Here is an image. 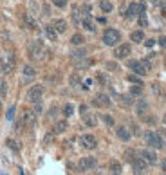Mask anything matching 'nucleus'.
Masks as SVG:
<instances>
[{
  "label": "nucleus",
  "instance_id": "nucleus-10",
  "mask_svg": "<svg viewBox=\"0 0 166 175\" xmlns=\"http://www.w3.org/2000/svg\"><path fill=\"white\" fill-rule=\"evenodd\" d=\"M96 164H98V161H96V157H83L81 161H80V170L83 172H87V170H92V168H96Z\"/></svg>",
  "mask_w": 166,
  "mask_h": 175
},
{
  "label": "nucleus",
  "instance_id": "nucleus-40",
  "mask_svg": "<svg viewBox=\"0 0 166 175\" xmlns=\"http://www.w3.org/2000/svg\"><path fill=\"white\" fill-rule=\"evenodd\" d=\"M125 157H126V161H130V162H132V161H134V152H132V150L125 152Z\"/></svg>",
  "mask_w": 166,
  "mask_h": 175
},
{
  "label": "nucleus",
  "instance_id": "nucleus-21",
  "mask_svg": "<svg viewBox=\"0 0 166 175\" xmlns=\"http://www.w3.org/2000/svg\"><path fill=\"white\" fill-rule=\"evenodd\" d=\"M43 33H45V36L51 40V42H56V38H58V33H56V29H54L52 25H45Z\"/></svg>",
  "mask_w": 166,
  "mask_h": 175
},
{
  "label": "nucleus",
  "instance_id": "nucleus-30",
  "mask_svg": "<svg viewBox=\"0 0 166 175\" xmlns=\"http://www.w3.org/2000/svg\"><path fill=\"white\" fill-rule=\"evenodd\" d=\"M69 83H70V87H78V85L81 83V79H80L78 74H72V76L69 78Z\"/></svg>",
  "mask_w": 166,
  "mask_h": 175
},
{
  "label": "nucleus",
  "instance_id": "nucleus-20",
  "mask_svg": "<svg viewBox=\"0 0 166 175\" xmlns=\"http://www.w3.org/2000/svg\"><path fill=\"white\" fill-rule=\"evenodd\" d=\"M81 25H83V29H87L88 33H96V25H94V22L90 20V16H88V15L81 20Z\"/></svg>",
  "mask_w": 166,
  "mask_h": 175
},
{
  "label": "nucleus",
  "instance_id": "nucleus-17",
  "mask_svg": "<svg viewBox=\"0 0 166 175\" xmlns=\"http://www.w3.org/2000/svg\"><path fill=\"white\" fill-rule=\"evenodd\" d=\"M150 108V105H148V101L146 99H139L137 101V105H135V112H137V116H141V117H145L146 114V110Z\"/></svg>",
  "mask_w": 166,
  "mask_h": 175
},
{
  "label": "nucleus",
  "instance_id": "nucleus-31",
  "mask_svg": "<svg viewBox=\"0 0 166 175\" xmlns=\"http://www.w3.org/2000/svg\"><path fill=\"white\" fill-rule=\"evenodd\" d=\"M141 94H143L141 85H135V87H132V89H130V96H141Z\"/></svg>",
  "mask_w": 166,
  "mask_h": 175
},
{
  "label": "nucleus",
  "instance_id": "nucleus-6",
  "mask_svg": "<svg viewBox=\"0 0 166 175\" xmlns=\"http://www.w3.org/2000/svg\"><path fill=\"white\" fill-rule=\"evenodd\" d=\"M130 53H132V47H130V43H121V45H116V51H114V56L117 60H125L130 56Z\"/></svg>",
  "mask_w": 166,
  "mask_h": 175
},
{
  "label": "nucleus",
  "instance_id": "nucleus-8",
  "mask_svg": "<svg viewBox=\"0 0 166 175\" xmlns=\"http://www.w3.org/2000/svg\"><path fill=\"white\" fill-rule=\"evenodd\" d=\"M139 13H145V4L132 2V4L128 5V9H126L125 16H126V18H134V16H135V15H139Z\"/></svg>",
  "mask_w": 166,
  "mask_h": 175
},
{
  "label": "nucleus",
  "instance_id": "nucleus-24",
  "mask_svg": "<svg viewBox=\"0 0 166 175\" xmlns=\"http://www.w3.org/2000/svg\"><path fill=\"white\" fill-rule=\"evenodd\" d=\"M65 130H67V121H58V123L54 125V130H52V132H54V134H63Z\"/></svg>",
  "mask_w": 166,
  "mask_h": 175
},
{
  "label": "nucleus",
  "instance_id": "nucleus-7",
  "mask_svg": "<svg viewBox=\"0 0 166 175\" xmlns=\"http://www.w3.org/2000/svg\"><path fill=\"white\" fill-rule=\"evenodd\" d=\"M80 143H81L83 148H87V150H94L98 146V139L92 136V134H83L80 137Z\"/></svg>",
  "mask_w": 166,
  "mask_h": 175
},
{
  "label": "nucleus",
  "instance_id": "nucleus-5",
  "mask_svg": "<svg viewBox=\"0 0 166 175\" xmlns=\"http://www.w3.org/2000/svg\"><path fill=\"white\" fill-rule=\"evenodd\" d=\"M43 92H45L43 85H33L29 89V92H27V101L29 103H38L42 99V96H43Z\"/></svg>",
  "mask_w": 166,
  "mask_h": 175
},
{
  "label": "nucleus",
  "instance_id": "nucleus-35",
  "mask_svg": "<svg viewBox=\"0 0 166 175\" xmlns=\"http://www.w3.org/2000/svg\"><path fill=\"white\" fill-rule=\"evenodd\" d=\"M139 25H141V27H146V25H148V20H146L145 13H139Z\"/></svg>",
  "mask_w": 166,
  "mask_h": 175
},
{
  "label": "nucleus",
  "instance_id": "nucleus-11",
  "mask_svg": "<svg viewBox=\"0 0 166 175\" xmlns=\"http://www.w3.org/2000/svg\"><path fill=\"white\" fill-rule=\"evenodd\" d=\"M22 121H23V125H25L27 128H33V126L36 125V114H34V112H31V110H27V112H23Z\"/></svg>",
  "mask_w": 166,
  "mask_h": 175
},
{
  "label": "nucleus",
  "instance_id": "nucleus-15",
  "mask_svg": "<svg viewBox=\"0 0 166 175\" xmlns=\"http://www.w3.org/2000/svg\"><path fill=\"white\" fill-rule=\"evenodd\" d=\"M141 157L145 159L146 162H150V164H155V162H157V154H155L153 150H150V148L143 150V152H141Z\"/></svg>",
  "mask_w": 166,
  "mask_h": 175
},
{
  "label": "nucleus",
  "instance_id": "nucleus-47",
  "mask_svg": "<svg viewBox=\"0 0 166 175\" xmlns=\"http://www.w3.org/2000/svg\"><path fill=\"white\" fill-rule=\"evenodd\" d=\"M164 123H166V116H164Z\"/></svg>",
  "mask_w": 166,
  "mask_h": 175
},
{
  "label": "nucleus",
  "instance_id": "nucleus-25",
  "mask_svg": "<svg viewBox=\"0 0 166 175\" xmlns=\"http://www.w3.org/2000/svg\"><path fill=\"white\" fill-rule=\"evenodd\" d=\"M99 7H101V11H103V13H110V11L114 9L112 2H108V0H101V2H99Z\"/></svg>",
  "mask_w": 166,
  "mask_h": 175
},
{
  "label": "nucleus",
  "instance_id": "nucleus-16",
  "mask_svg": "<svg viewBox=\"0 0 166 175\" xmlns=\"http://www.w3.org/2000/svg\"><path fill=\"white\" fill-rule=\"evenodd\" d=\"M22 74H23V83H27V81H33V79H34V76H36V71H34L33 67L25 65V67L22 69Z\"/></svg>",
  "mask_w": 166,
  "mask_h": 175
},
{
  "label": "nucleus",
  "instance_id": "nucleus-1",
  "mask_svg": "<svg viewBox=\"0 0 166 175\" xmlns=\"http://www.w3.org/2000/svg\"><path fill=\"white\" fill-rule=\"evenodd\" d=\"M27 54H29V58L34 60V61H42V60H45V56L49 53H47V49L43 47V43L40 40H33L27 45Z\"/></svg>",
  "mask_w": 166,
  "mask_h": 175
},
{
  "label": "nucleus",
  "instance_id": "nucleus-46",
  "mask_svg": "<svg viewBox=\"0 0 166 175\" xmlns=\"http://www.w3.org/2000/svg\"><path fill=\"white\" fill-rule=\"evenodd\" d=\"M0 110H2V97H0Z\"/></svg>",
  "mask_w": 166,
  "mask_h": 175
},
{
  "label": "nucleus",
  "instance_id": "nucleus-18",
  "mask_svg": "<svg viewBox=\"0 0 166 175\" xmlns=\"http://www.w3.org/2000/svg\"><path fill=\"white\" fill-rule=\"evenodd\" d=\"M116 136L119 137L121 141H130L132 134H130V130H128L126 126H117V128H116Z\"/></svg>",
  "mask_w": 166,
  "mask_h": 175
},
{
  "label": "nucleus",
  "instance_id": "nucleus-39",
  "mask_svg": "<svg viewBox=\"0 0 166 175\" xmlns=\"http://www.w3.org/2000/svg\"><path fill=\"white\" fill-rule=\"evenodd\" d=\"M52 137H54V132H52V134H47L43 143H45V144H51V143H52Z\"/></svg>",
  "mask_w": 166,
  "mask_h": 175
},
{
  "label": "nucleus",
  "instance_id": "nucleus-23",
  "mask_svg": "<svg viewBox=\"0 0 166 175\" xmlns=\"http://www.w3.org/2000/svg\"><path fill=\"white\" fill-rule=\"evenodd\" d=\"M70 56H72V61H76V63H78V61H81V60H85V58H87V51H85V49L74 51V53H72Z\"/></svg>",
  "mask_w": 166,
  "mask_h": 175
},
{
  "label": "nucleus",
  "instance_id": "nucleus-32",
  "mask_svg": "<svg viewBox=\"0 0 166 175\" xmlns=\"http://www.w3.org/2000/svg\"><path fill=\"white\" fill-rule=\"evenodd\" d=\"M7 146H9L11 150H15V152H18V150H20V144H18L15 139H7Z\"/></svg>",
  "mask_w": 166,
  "mask_h": 175
},
{
  "label": "nucleus",
  "instance_id": "nucleus-34",
  "mask_svg": "<svg viewBox=\"0 0 166 175\" xmlns=\"http://www.w3.org/2000/svg\"><path fill=\"white\" fill-rule=\"evenodd\" d=\"M101 119L105 121V125H108V126H114V119L108 116V114H101Z\"/></svg>",
  "mask_w": 166,
  "mask_h": 175
},
{
  "label": "nucleus",
  "instance_id": "nucleus-22",
  "mask_svg": "<svg viewBox=\"0 0 166 175\" xmlns=\"http://www.w3.org/2000/svg\"><path fill=\"white\" fill-rule=\"evenodd\" d=\"M23 22H25V25L29 29H38V24H36V20L31 16V13H25L23 15Z\"/></svg>",
  "mask_w": 166,
  "mask_h": 175
},
{
  "label": "nucleus",
  "instance_id": "nucleus-19",
  "mask_svg": "<svg viewBox=\"0 0 166 175\" xmlns=\"http://www.w3.org/2000/svg\"><path fill=\"white\" fill-rule=\"evenodd\" d=\"M52 27L56 29L58 35H60V33H65V31H67V22H65L63 18H58V20L52 22Z\"/></svg>",
  "mask_w": 166,
  "mask_h": 175
},
{
  "label": "nucleus",
  "instance_id": "nucleus-38",
  "mask_svg": "<svg viewBox=\"0 0 166 175\" xmlns=\"http://www.w3.org/2000/svg\"><path fill=\"white\" fill-rule=\"evenodd\" d=\"M72 20H74V24L80 22V11H78V7H74V11H72Z\"/></svg>",
  "mask_w": 166,
  "mask_h": 175
},
{
  "label": "nucleus",
  "instance_id": "nucleus-36",
  "mask_svg": "<svg viewBox=\"0 0 166 175\" xmlns=\"http://www.w3.org/2000/svg\"><path fill=\"white\" fill-rule=\"evenodd\" d=\"M52 4H54L56 7H60V9L67 7V0H52Z\"/></svg>",
  "mask_w": 166,
  "mask_h": 175
},
{
  "label": "nucleus",
  "instance_id": "nucleus-26",
  "mask_svg": "<svg viewBox=\"0 0 166 175\" xmlns=\"http://www.w3.org/2000/svg\"><path fill=\"white\" fill-rule=\"evenodd\" d=\"M130 40H132V42H135V43L143 42V40H145V35H143V31H134V33L130 35Z\"/></svg>",
  "mask_w": 166,
  "mask_h": 175
},
{
  "label": "nucleus",
  "instance_id": "nucleus-13",
  "mask_svg": "<svg viewBox=\"0 0 166 175\" xmlns=\"http://www.w3.org/2000/svg\"><path fill=\"white\" fill-rule=\"evenodd\" d=\"M92 105H94V107H110L112 101H110V97L106 96V94H99V96H96V99L92 101Z\"/></svg>",
  "mask_w": 166,
  "mask_h": 175
},
{
  "label": "nucleus",
  "instance_id": "nucleus-28",
  "mask_svg": "<svg viewBox=\"0 0 166 175\" xmlns=\"http://www.w3.org/2000/svg\"><path fill=\"white\" fill-rule=\"evenodd\" d=\"M83 42H85V38H83V35H72V38H70V43L72 45H83Z\"/></svg>",
  "mask_w": 166,
  "mask_h": 175
},
{
  "label": "nucleus",
  "instance_id": "nucleus-2",
  "mask_svg": "<svg viewBox=\"0 0 166 175\" xmlns=\"http://www.w3.org/2000/svg\"><path fill=\"white\" fill-rule=\"evenodd\" d=\"M128 69H132L137 76H146V72L152 69V63H150L148 60H143V61L130 60V61H128Z\"/></svg>",
  "mask_w": 166,
  "mask_h": 175
},
{
  "label": "nucleus",
  "instance_id": "nucleus-42",
  "mask_svg": "<svg viewBox=\"0 0 166 175\" xmlns=\"http://www.w3.org/2000/svg\"><path fill=\"white\" fill-rule=\"evenodd\" d=\"M121 99H123L125 105H132V96H123Z\"/></svg>",
  "mask_w": 166,
  "mask_h": 175
},
{
  "label": "nucleus",
  "instance_id": "nucleus-37",
  "mask_svg": "<svg viewBox=\"0 0 166 175\" xmlns=\"http://www.w3.org/2000/svg\"><path fill=\"white\" fill-rule=\"evenodd\" d=\"M7 94V87H5V81H2L0 83V97H5Z\"/></svg>",
  "mask_w": 166,
  "mask_h": 175
},
{
  "label": "nucleus",
  "instance_id": "nucleus-12",
  "mask_svg": "<svg viewBox=\"0 0 166 175\" xmlns=\"http://www.w3.org/2000/svg\"><path fill=\"white\" fill-rule=\"evenodd\" d=\"M0 69H2V72H4V74H9V72L15 69V58L9 54L5 61H0Z\"/></svg>",
  "mask_w": 166,
  "mask_h": 175
},
{
  "label": "nucleus",
  "instance_id": "nucleus-48",
  "mask_svg": "<svg viewBox=\"0 0 166 175\" xmlns=\"http://www.w3.org/2000/svg\"><path fill=\"white\" fill-rule=\"evenodd\" d=\"M164 65H166V60H164Z\"/></svg>",
  "mask_w": 166,
  "mask_h": 175
},
{
  "label": "nucleus",
  "instance_id": "nucleus-41",
  "mask_svg": "<svg viewBox=\"0 0 166 175\" xmlns=\"http://www.w3.org/2000/svg\"><path fill=\"white\" fill-rule=\"evenodd\" d=\"M13 116H15V107H9V110H7V119H13Z\"/></svg>",
  "mask_w": 166,
  "mask_h": 175
},
{
  "label": "nucleus",
  "instance_id": "nucleus-14",
  "mask_svg": "<svg viewBox=\"0 0 166 175\" xmlns=\"http://www.w3.org/2000/svg\"><path fill=\"white\" fill-rule=\"evenodd\" d=\"M81 116H83V123H85L88 128H94V126L98 125V119H96V116H94V114H90V112H87V110H85Z\"/></svg>",
  "mask_w": 166,
  "mask_h": 175
},
{
  "label": "nucleus",
  "instance_id": "nucleus-44",
  "mask_svg": "<svg viewBox=\"0 0 166 175\" xmlns=\"http://www.w3.org/2000/svg\"><path fill=\"white\" fill-rule=\"evenodd\" d=\"M153 43H155V42H153V40H148V42H145V45H146V47H152V45H153Z\"/></svg>",
  "mask_w": 166,
  "mask_h": 175
},
{
  "label": "nucleus",
  "instance_id": "nucleus-9",
  "mask_svg": "<svg viewBox=\"0 0 166 175\" xmlns=\"http://www.w3.org/2000/svg\"><path fill=\"white\" fill-rule=\"evenodd\" d=\"M132 168H134L135 173H145L146 168H148V162H146L143 157H134V161H132Z\"/></svg>",
  "mask_w": 166,
  "mask_h": 175
},
{
  "label": "nucleus",
  "instance_id": "nucleus-45",
  "mask_svg": "<svg viewBox=\"0 0 166 175\" xmlns=\"http://www.w3.org/2000/svg\"><path fill=\"white\" fill-rule=\"evenodd\" d=\"M163 172H166V157H164V161H163Z\"/></svg>",
  "mask_w": 166,
  "mask_h": 175
},
{
  "label": "nucleus",
  "instance_id": "nucleus-27",
  "mask_svg": "<svg viewBox=\"0 0 166 175\" xmlns=\"http://www.w3.org/2000/svg\"><path fill=\"white\" fill-rule=\"evenodd\" d=\"M72 114H74V105L65 103V105H63V116H65V117H70Z\"/></svg>",
  "mask_w": 166,
  "mask_h": 175
},
{
  "label": "nucleus",
  "instance_id": "nucleus-33",
  "mask_svg": "<svg viewBox=\"0 0 166 175\" xmlns=\"http://www.w3.org/2000/svg\"><path fill=\"white\" fill-rule=\"evenodd\" d=\"M128 81H132V83H135V85H143V81H141V78L137 76V74H128Z\"/></svg>",
  "mask_w": 166,
  "mask_h": 175
},
{
  "label": "nucleus",
  "instance_id": "nucleus-29",
  "mask_svg": "<svg viewBox=\"0 0 166 175\" xmlns=\"http://www.w3.org/2000/svg\"><path fill=\"white\" fill-rule=\"evenodd\" d=\"M110 172L114 175H119L121 173V164H119L117 161H112V162H110Z\"/></svg>",
  "mask_w": 166,
  "mask_h": 175
},
{
  "label": "nucleus",
  "instance_id": "nucleus-43",
  "mask_svg": "<svg viewBox=\"0 0 166 175\" xmlns=\"http://www.w3.org/2000/svg\"><path fill=\"white\" fill-rule=\"evenodd\" d=\"M159 45H161V47H166V36H161V38H159Z\"/></svg>",
  "mask_w": 166,
  "mask_h": 175
},
{
  "label": "nucleus",
  "instance_id": "nucleus-3",
  "mask_svg": "<svg viewBox=\"0 0 166 175\" xmlns=\"http://www.w3.org/2000/svg\"><path fill=\"white\" fill-rule=\"evenodd\" d=\"M121 42V33L117 29H105L103 33V43L108 47H116Z\"/></svg>",
  "mask_w": 166,
  "mask_h": 175
},
{
  "label": "nucleus",
  "instance_id": "nucleus-4",
  "mask_svg": "<svg viewBox=\"0 0 166 175\" xmlns=\"http://www.w3.org/2000/svg\"><path fill=\"white\" fill-rule=\"evenodd\" d=\"M145 139H146V143H148V146L153 148V150L164 148V139L161 137V134H157V132H146Z\"/></svg>",
  "mask_w": 166,
  "mask_h": 175
}]
</instances>
